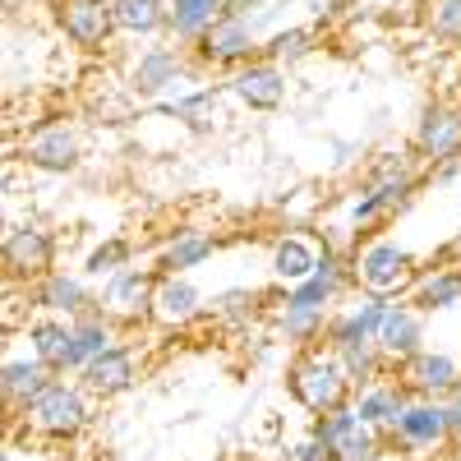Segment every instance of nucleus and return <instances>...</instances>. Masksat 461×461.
Returning <instances> with one entry per match:
<instances>
[{"label":"nucleus","mask_w":461,"mask_h":461,"mask_svg":"<svg viewBox=\"0 0 461 461\" xmlns=\"http://www.w3.org/2000/svg\"><path fill=\"white\" fill-rule=\"evenodd\" d=\"M28 341H32V356L42 360L51 374H79L88 360L79 356V337H74V319H32L28 323Z\"/></svg>","instance_id":"ddd939ff"},{"label":"nucleus","mask_w":461,"mask_h":461,"mask_svg":"<svg viewBox=\"0 0 461 461\" xmlns=\"http://www.w3.org/2000/svg\"><path fill=\"white\" fill-rule=\"evenodd\" d=\"M378 351L388 356V365H402L415 351H425V314L415 304H388L378 328Z\"/></svg>","instance_id":"a211bd4d"},{"label":"nucleus","mask_w":461,"mask_h":461,"mask_svg":"<svg viewBox=\"0 0 461 461\" xmlns=\"http://www.w3.org/2000/svg\"><path fill=\"white\" fill-rule=\"evenodd\" d=\"M5 461H14V456H10V452H5Z\"/></svg>","instance_id":"a19ab883"},{"label":"nucleus","mask_w":461,"mask_h":461,"mask_svg":"<svg viewBox=\"0 0 461 461\" xmlns=\"http://www.w3.org/2000/svg\"><path fill=\"white\" fill-rule=\"evenodd\" d=\"M212 249H217V240L208 236V230H176V236L167 240V249H162V258H158V273L162 277H185L189 267L208 263Z\"/></svg>","instance_id":"393cba45"},{"label":"nucleus","mask_w":461,"mask_h":461,"mask_svg":"<svg viewBox=\"0 0 461 461\" xmlns=\"http://www.w3.org/2000/svg\"><path fill=\"white\" fill-rule=\"evenodd\" d=\"M134 383H139V369H134V351H130V346H111V351L93 356L79 369V388L93 393V397H102V402L130 393Z\"/></svg>","instance_id":"2eb2a0df"},{"label":"nucleus","mask_w":461,"mask_h":461,"mask_svg":"<svg viewBox=\"0 0 461 461\" xmlns=\"http://www.w3.org/2000/svg\"><path fill=\"white\" fill-rule=\"evenodd\" d=\"M19 158L32 167V171H47V176H69V171H79L84 162V148H79V134H74L69 125H37L32 134H23V148H19Z\"/></svg>","instance_id":"1a4fd4ad"},{"label":"nucleus","mask_w":461,"mask_h":461,"mask_svg":"<svg viewBox=\"0 0 461 461\" xmlns=\"http://www.w3.org/2000/svg\"><path fill=\"white\" fill-rule=\"evenodd\" d=\"M356 0H304V10H310V19L314 23H328V19H337V14H346Z\"/></svg>","instance_id":"e433bc0d"},{"label":"nucleus","mask_w":461,"mask_h":461,"mask_svg":"<svg viewBox=\"0 0 461 461\" xmlns=\"http://www.w3.org/2000/svg\"><path fill=\"white\" fill-rule=\"evenodd\" d=\"M374 5H397V0H374Z\"/></svg>","instance_id":"ea45409f"},{"label":"nucleus","mask_w":461,"mask_h":461,"mask_svg":"<svg viewBox=\"0 0 461 461\" xmlns=\"http://www.w3.org/2000/svg\"><path fill=\"white\" fill-rule=\"evenodd\" d=\"M286 383H291V397L310 415H332L341 406H351V393H356L351 378H346V369H341V360L328 351V346H323V351H319V346L300 351L291 374H286Z\"/></svg>","instance_id":"f257e3e1"},{"label":"nucleus","mask_w":461,"mask_h":461,"mask_svg":"<svg viewBox=\"0 0 461 461\" xmlns=\"http://www.w3.org/2000/svg\"><path fill=\"white\" fill-rule=\"evenodd\" d=\"M28 300H32V310H42V314H56V319H79L93 310V291L79 282V277H69V273H51L42 282H32L28 286Z\"/></svg>","instance_id":"6ab92c4d"},{"label":"nucleus","mask_w":461,"mask_h":461,"mask_svg":"<svg viewBox=\"0 0 461 461\" xmlns=\"http://www.w3.org/2000/svg\"><path fill=\"white\" fill-rule=\"evenodd\" d=\"M388 304H393V300H383V295H365V300H356L346 314L328 319V337H323V346H328V351H346V346H360V341H378V328H383V314H388Z\"/></svg>","instance_id":"f3484780"},{"label":"nucleus","mask_w":461,"mask_h":461,"mask_svg":"<svg viewBox=\"0 0 461 461\" xmlns=\"http://www.w3.org/2000/svg\"><path fill=\"white\" fill-rule=\"evenodd\" d=\"M447 420H452V438H461V383L447 393Z\"/></svg>","instance_id":"4c0bfd02"},{"label":"nucleus","mask_w":461,"mask_h":461,"mask_svg":"<svg viewBox=\"0 0 461 461\" xmlns=\"http://www.w3.org/2000/svg\"><path fill=\"white\" fill-rule=\"evenodd\" d=\"M185 74V47H148L139 51V60L130 65V93L152 102V97H162L176 79Z\"/></svg>","instance_id":"dca6fc26"},{"label":"nucleus","mask_w":461,"mask_h":461,"mask_svg":"<svg viewBox=\"0 0 461 461\" xmlns=\"http://www.w3.org/2000/svg\"><path fill=\"white\" fill-rule=\"evenodd\" d=\"M130 258H134V245L121 240V236H111V240H102V245L84 258V273L97 277V282H106V277H115V273H125Z\"/></svg>","instance_id":"473e14b6"},{"label":"nucleus","mask_w":461,"mask_h":461,"mask_svg":"<svg viewBox=\"0 0 461 461\" xmlns=\"http://www.w3.org/2000/svg\"><path fill=\"white\" fill-rule=\"evenodd\" d=\"M397 383L411 397H425V402H447V393L461 383V365L443 351H415L411 360L397 365Z\"/></svg>","instance_id":"f8f14e48"},{"label":"nucleus","mask_w":461,"mask_h":461,"mask_svg":"<svg viewBox=\"0 0 461 461\" xmlns=\"http://www.w3.org/2000/svg\"><path fill=\"white\" fill-rule=\"evenodd\" d=\"M226 88H230V97H240L249 111H277L286 102V74H282V65L258 56V60H249V65H240L236 74H230Z\"/></svg>","instance_id":"4468645a"},{"label":"nucleus","mask_w":461,"mask_h":461,"mask_svg":"<svg viewBox=\"0 0 461 461\" xmlns=\"http://www.w3.org/2000/svg\"><path fill=\"white\" fill-rule=\"evenodd\" d=\"M23 420H28L37 434H47V438H74L93 415H88L84 388H74V383H60L56 378V383H47V388L23 406Z\"/></svg>","instance_id":"7ed1b4c3"},{"label":"nucleus","mask_w":461,"mask_h":461,"mask_svg":"<svg viewBox=\"0 0 461 461\" xmlns=\"http://www.w3.org/2000/svg\"><path fill=\"white\" fill-rule=\"evenodd\" d=\"M346 369V378H351V388L365 393L374 388V383L383 378V369H388V356L378 351V341H360V346H346V351H332Z\"/></svg>","instance_id":"c85d7f7f"},{"label":"nucleus","mask_w":461,"mask_h":461,"mask_svg":"<svg viewBox=\"0 0 461 461\" xmlns=\"http://www.w3.org/2000/svg\"><path fill=\"white\" fill-rule=\"evenodd\" d=\"M411 148L429 167H438L443 158H461V106L447 102V97L425 102V111H420V121H415Z\"/></svg>","instance_id":"0eeeda50"},{"label":"nucleus","mask_w":461,"mask_h":461,"mask_svg":"<svg viewBox=\"0 0 461 461\" xmlns=\"http://www.w3.org/2000/svg\"><path fill=\"white\" fill-rule=\"evenodd\" d=\"M411 304L420 314H438V310H452L461 304V263H438V267H425L411 286Z\"/></svg>","instance_id":"412c9836"},{"label":"nucleus","mask_w":461,"mask_h":461,"mask_svg":"<svg viewBox=\"0 0 461 461\" xmlns=\"http://www.w3.org/2000/svg\"><path fill=\"white\" fill-rule=\"evenodd\" d=\"M351 277L365 286V295H383V300H393L402 291L415 286V254L397 240H369L356 263H351Z\"/></svg>","instance_id":"f03ea898"},{"label":"nucleus","mask_w":461,"mask_h":461,"mask_svg":"<svg viewBox=\"0 0 461 461\" xmlns=\"http://www.w3.org/2000/svg\"><path fill=\"white\" fill-rule=\"evenodd\" d=\"M56 273V236L37 221H19L5 230V277L10 282H42Z\"/></svg>","instance_id":"20e7f679"},{"label":"nucleus","mask_w":461,"mask_h":461,"mask_svg":"<svg viewBox=\"0 0 461 461\" xmlns=\"http://www.w3.org/2000/svg\"><path fill=\"white\" fill-rule=\"evenodd\" d=\"M158 282L162 273H152V267H125V273H115L102 282V310L111 319H148L152 314V300H158Z\"/></svg>","instance_id":"9b49d317"},{"label":"nucleus","mask_w":461,"mask_h":461,"mask_svg":"<svg viewBox=\"0 0 461 461\" xmlns=\"http://www.w3.org/2000/svg\"><path fill=\"white\" fill-rule=\"evenodd\" d=\"M411 402H415V397L402 388L397 378H378L374 388L356 393V415L365 420V425H374V429H383V434H388V429L397 425V415H402Z\"/></svg>","instance_id":"4be33fe9"},{"label":"nucleus","mask_w":461,"mask_h":461,"mask_svg":"<svg viewBox=\"0 0 461 461\" xmlns=\"http://www.w3.org/2000/svg\"><path fill=\"white\" fill-rule=\"evenodd\" d=\"M221 14H226V0H171V23H167V32L176 37V42L194 47Z\"/></svg>","instance_id":"a878e982"},{"label":"nucleus","mask_w":461,"mask_h":461,"mask_svg":"<svg viewBox=\"0 0 461 461\" xmlns=\"http://www.w3.org/2000/svg\"><path fill=\"white\" fill-rule=\"evenodd\" d=\"M319 263H323V254L310 236H282L273 245V277L286 286H300L304 277H314Z\"/></svg>","instance_id":"b1692460"},{"label":"nucleus","mask_w":461,"mask_h":461,"mask_svg":"<svg viewBox=\"0 0 461 461\" xmlns=\"http://www.w3.org/2000/svg\"><path fill=\"white\" fill-rule=\"evenodd\" d=\"M319 47V23H291V28H277L273 37L263 42V60H273V65H295L304 60Z\"/></svg>","instance_id":"cd10ccee"},{"label":"nucleus","mask_w":461,"mask_h":461,"mask_svg":"<svg viewBox=\"0 0 461 461\" xmlns=\"http://www.w3.org/2000/svg\"><path fill=\"white\" fill-rule=\"evenodd\" d=\"M74 337H79V356L93 360V356H102V351H111V346H115V319L93 304L88 314L74 319Z\"/></svg>","instance_id":"7c9ffc66"},{"label":"nucleus","mask_w":461,"mask_h":461,"mask_svg":"<svg viewBox=\"0 0 461 461\" xmlns=\"http://www.w3.org/2000/svg\"><path fill=\"white\" fill-rule=\"evenodd\" d=\"M328 310H304V304H286L277 328H282V341L300 346V351H310V346H319V337H328Z\"/></svg>","instance_id":"c756f323"},{"label":"nucleus","mask_w":461,"mask_h":461,"mask_svg":"<svg viewBox=\"0 0 461 461\" xmlns=\"http://www.w3.org/2000/svg\"><path fill=\"white\" fill-rule=\"evenodd\" d=\"M310 434L319 443H328L337 461H374V456H383V438H388L383 429L365 425V420L356 415V406H341L332 415H319Z\"/></svg>","instance_id":"423d86ee"},{"label":"nucleus","mask_w":461,"mask_h":461,"mask_svg":"<svg viewBox=\"0 0 461 461\" xmlns=\"http://www.w3.org/2000/svg\"><path fill=\"white\" fill-rule=\"evenodd\" d=\"M217 97H221V88H194V93L167 102V111L176 115V121H185L189 130H208L212 115H217Z\"/></svg>","instance_id":"2f4dec72"},{"label":"nucleus","mask_w":461,"mask_h":461,"mask_svg":"<svg viewBox=\"0 0 461 461\" xmlns=\"http://www.w3.org/2000/svg\"><path fill=\"white\" fill-rule=\"evenodd\" d=\"M452 438V420H447V402H425L415 397L402 415L397 425L388 429V443H397L402 452H434Z\"/></svg>","instance_id":"6e6552de"},{"label":"nucleus","mask_w":461,"mask_h":461,"mask_svg":"<svg viewBox=\"0 0 461 461\" xmlns=\"http://www.w3.org/2000/svg\"><path fill=\"white\" fill-rule=\"evenodd\" d=\"M374 461H397V456H388V452H383V456H374Z\"/></svg>","instance_id":"58836bf2"},{"label":"nucleus","mask_w":461,"mask_h":461,"mask_svg":"<svg viewBox=\"0 0 461 461\" xmlns=\"http://www.w3.org/2000/svg\"><path fill=\"white\" fill-rule=\"evenodd\" d=\"M258 51H263V42H258L254 23L245 14H230V10L194 42V56L203 65H217V69H240V65L258 60Z\"/></svg>","instance_id":"39448f33"},{"label":"nucleus","mask_w":461,"mask_h":461,"mask_svg":"<svg viewBox=\"0 0 461 461\" xmlns=\"http://www.w3.org/2000/svg\"><path fill=\"white\" fill-rule=\"evenodd\" d=\"M286 461H337V456H332L328 443H319V438L310 434V438H300V443L286 452Z\"/></svg>","instance_id":"c9c22d12"},{"label":"nucleus","mask_w":461,"mask_h":461,"mask_svg":"<svg viewBox=\"0 0 461 461\" xmlns=\"http://www.w3.org/2000/svg\"><path fill=\"white\" fill-rule=\"evenodd\" d=\"M258 300H263V295L249 291V286H230V291H221V295L208 300V314H212L217 323H249V314H254Z\"/></svg>","instance_id":"72a5a7b5"},{"label":"nucleus","mask_w":461,"mask_h":461,"mask_svg":"<svg viewBox=\"0 0 461 461\" xmlns=\"http://www.w3.org/2000/svg\"><path fill=\"white\" fill-rule=\"evenodd\" d=\"M115 23L125 37H158L171 23V0H115Z\"/></svg>","instance_id":"bb28decb"},{"label":"nucleus","mask_w":461,"mask_h":461,"mask_svg":"<svg viewBox=\"0 0 461 461\" xmlns=\"http://www.w3.org/2000/svg\"><path fill=\"white\" fill-rule=\"evenodd\" d=\"M60 32L79 51H102L121 23H115V0H60Z\"/></svg>","instance_id":"9d476101"},{"label":"nucleus","mask_w":461,"mask_h":461,"mask_svg":"<svg viewBox=\"0 0 461 461\" xmlns=\"http://www.w3.org/2000/svg\"><path fill=\"white\" fill-rule=\"evenodd\" d=\"M425 23L438 42L461 47V0H425Z\"/></svg>","instance_id":"f704fd0d"},{"label":"nucleus","mask_w":461,"mask_h":461,"mask_svg":"<svg viewBox=\"0 0 461 461\" xmlns=\"http://www.w3.org/2000/svg\"><path fill=\"white\" fill-rule=\"evenodd\" d=\"M56 378H60V374H51L37 356H10L5 369H0V388H5V402H10V406L23 411V406L42 393L47 383H56Z\"/></svg>","instance_id":"5701e85b"},{"label":"nucleus","mask_w":461,"mask_h":461,"mask_svg":"<svg viewBox=\"0 0 461 461\" xmlns=\"http://www.w3.org/2000/svg\"><path fill=\"white\" fill-rule=\"evenodd\" d=\"M203 310H208L203 291L189 282V277H162L158 282V300H152V319H158V323L185 328V323H194Z\"/></svg>","instance_id":"aec40b11"}]
</instances>
